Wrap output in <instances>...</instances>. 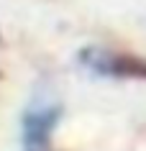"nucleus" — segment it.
Returning a JSON list of instances; mask_svg holds the SVG:
<instances>
[{"mask_svg": "<svg viewBox=\"0 0 146 151\" xmlns=\"http://www.w3.org/2000/svg\"><path fill=\"white\" fill-rule=\"evenodd\" d=\"M59 120V108L57 105H49V103H41V105H33L28 108L23 115V141L28 149H41L46 143L49 133L54 131Z\"/></svg>", "mask_w": 146, "mask_h": 151, "instance_id": "nucleus-1", "label": "nucleus"}]
</instances>
